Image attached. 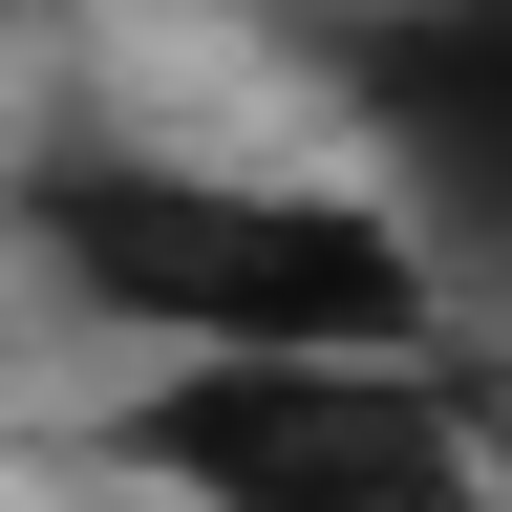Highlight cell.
<instances>
[{
    "mask_svg": "<svg viewBox=\"0 0 512 512\" xmlns=\"http://www.w3.org/2000/svg\"><path fill=\"white\" fill-rule=\"evenodd\" d=\"M22 256L107 342L150 363H427V235L384 192H299V171H192V150H43L22 192Z\"/></svg>",
    "mask_w": 512,
    "mask_h": 512,
    "instance_id": "obj_1",
    "label": "cell"
},
{
    "mask_svg": "<svg viewBox=\"0 0 512 512\" xmlns=\"http://www.w3.org/2000/svg\"><path fill=\"white\" fill-rule=\"evenodd\" d=\"M128 470L192 512H470V406L427 363H150Z\"/></svg>",
    "mask_w": 512,
    "mask_h": 512,
    "instance_id": "obj_2",
    "label": "cell"
},
{
    "mask_svg": "<svg viewBox=\"0 0 512 512\" xmlns=\"http://www.w3.org/2000/svg\"><path fill=\"white\" fill-rule=\"evenodd\" d=\"M363 128L406 150V192H448V214L512 235V0H384V22L342 43Z\"/></svg>",
    "mask_w": 512,
    "mask_h": 512,
    "instance_id": "obj_3",
    "label": "cell"
}]
</instances>
